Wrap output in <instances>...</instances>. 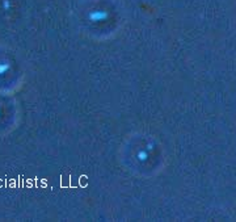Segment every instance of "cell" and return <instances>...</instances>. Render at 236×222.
Listing matches in <instances>:
<instances>
[{"label":"cell","instance_id":"cell-2","mask_svg":"<svg viewBox=\"0 0 236 222\" xmlns=\"http://www.w3.org/2000/svg\"><path fill=\"white\" fill-rule=\"evenodd\" d=\"M138 158H139V159H142V160H143V159H146V158H147V152H144V151H140L139 154H138Z\"/></svg>","mask_w":236,"mask_h":222},{"label":"cell","instance_id":"cell-1","mask_svg":"<svg viewBox=\"0 0 236 222\" xmlns=\"http://www.w3.org/2000/svg\"><path fill=\"white\" fill-rule=\"evenodd\" d=\"M9 67H11V65H9L8 62H3V63H0V75L6 74V72L9 70Z\"/></svg>","mask_w":236,"mask_h":222},{"label":"cell","instance_id":"cell-3","mask_svg":"<svg viewBox=\"0 0 236 222\" xmlns=\"http://www.w3.org/2000/svg\"><path fill=\"white\" fill-rule=\"evenodd\" d=\"M92 17H93V18H98V20H100V18H102V17H104V16H102V14H100V13H98V14H93Z\"/></svg>","mask_w":236,"mask_h":222}]
</instances>
